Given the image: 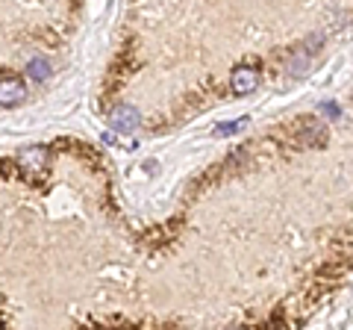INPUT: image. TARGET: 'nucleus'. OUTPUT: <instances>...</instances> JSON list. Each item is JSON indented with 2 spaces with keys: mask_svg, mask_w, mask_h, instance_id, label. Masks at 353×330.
Instances as JSON below:
<instances>
[{
  "mask_svg": "<svg viewBox=\"0 0 353 330\" xmlns=\"http://www.w3.org/2000/svg\"><path fill=\"white\" fill-rule=\"evenodd\" d=\"M139 124H141V115H139V109L130 104H118V106H112V113H109V127L118 130V133H136Z\"/></svg>",
  "mask_w": 353,
  "mask_h": 330,
  "instance_id": "obj_1",
  "label": "nucleus"
},
{
  "mask_svg": "<svg viewBox=\"0 0 353 330\" xmlns=\"http://www.w3.org/2000/svg\"><path fill=\"white\" fill-rule=\"evenodd\" d=\"M256 86H259V71L253 68V65H239V68H233L230 89L236 95H250V92H256Z\"/></svg>",
  "mask_w": 353,
  "mask_h": 330,
  "instance_id": "obj_2",
  "label": "nucleus"
},
{
  "mask_svg": "<svg viewBox=\"0 0 353 330\" xmlns=\"http://www.w3.org/2000/svg\"><path fill=\"white\" fill-rule=\"evenodd\" d=\"M27 101V83L18 77H6L0 80V106H18Z\"/></svg>",
  "mask_w": 353,
  "mask_h": 330,
  "instance_id": "obj_3",
  "label": "nucleus"
},
{
  "mask_svg": "<svg viewBox=\"0 0 353 330\" xmlns=\"http://www.w3.org/2000/svg\"><path fill=\"white\" fill-rule=\"evenodd\" d=\"M48 159H50V153L48 148H24L18 153V165L24 168L27 174H41L44 168H48Z\"/></svg>",
  "mask_w": 353,
  "mask_h": 330,
  "instance_id": "obj_4",
  "label": "nucleus"
},
{
  "mask_svg": "<svg viewBox=\"0 0 353 330\" xmlns=\"http://www.w3.org/2000/svg\"><path fill=\"white\" fill-rule=\"evenodd\" d=\"M50 74H53V65L50 59H44V57H32L27 62V77L32 83H44V80H50Z\"/></svg>",
  "mask_w": 353,
  "mask_h": 330,
  "instance_id": "obj_5",
  "label": "nucleus"
},
{
  "mask_svg": "<svg viewBox=\"0 0 353 330\" xmlns=\"http://www.w3.org/2000/svg\"><path fill=\"white\" fill-rule=\"evenodd\" d=\"M245 124H248V118L233 121V124H218V133H221V136H230V133H236V130H241Z\"/></svg>",
  "mask_w": 353,
  "mask_h": 330,
  "instance_id": "obj_6",
  "label": "nucleus"
},
{
  "mask_svg": "<svg viewBox=\"0 0 353 330\" xmlns=\"http://www.w3.org/2000/svg\"><path fill=\"white\" fill-rule=\"evenodd\" d=\"M318 109H321V113H324L327 118H339V115H341V109H339L336 104H321Z\"/></svg>",
  "mask_w": 353,
  "mask_h": 330,
  "instance_id": "obj_7",
  "label": "nucleus"
}]
</instances>
